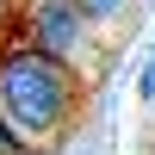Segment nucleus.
Listing matches in <instances>:
<instances>
[{
	"label": "nucleus",
	"mask_w": 155,
	"mask_h": 155,
	"mask_svg": "<svg viewBox=\"0 0 155 155\" xmlns=\"http://www.w3.org/2000/svg\"><path fill=\"white\" fill-rule=\"evenodd\" d=\"M0 6H6V0H0Z\"/></svg>",
	"instance_id": "6"
},
{
	"label": "nucleus",
	"mask_w": 155,
	"mask_h": 155,
	"mask_svg": "<svg viewBox=\"0 0 155 155\" xmlns=\"http://www.w3.org/2000/svg\"><path fill=\"white\" fill-rule=\"evenodd\" d=\"M118 6H124V0H81L87 19H118Z\"/></svg>",
	"instance_id": "4"
},
{
	"label": "nucleus",
	"mask_w": 155,
	"mask_h": 155,
	"mask_svg": "<svg viewBox=\"0 0 155 155\" xmlns=\"http://www.w3.org/2000/svg\"><path fill=\"white\" fill-rule=\"evenodd\" d=\"M74 99H81V87L62 56H50L37 44H19L0 56V112L12 118V130L25 143H50L74 118Z\"/></svg>",
	"instance_id": "1"
},
{
	"label": "nucleus",
	"mask_w": 155,
	"mask_h": 155,
	"mask_svg": "<svg viewBox=\"0 0 155 155\" xmlns=\"http://www.w3.org/2000/svg\"><path fill=\"white\" fill-rule=\"evenodd\" d=\"M87 25H93V19L81 12V0H37L31 19H25V31H31V44H37V50H50V56L68 62L74 50H81Z\"/></svg>",
	"instance_id": "2"
},
{
	"label": "nucleus",
	"mask_w": 155,
	"mask_h": 155,
	"mask_svg": "<svg viewBox=\"0 0 155 155\" xmlns=\"http://www.w3.org/2000/svg\"><path fill=\"white\" fill-rule=\"evenodd\" d=\"M143 99H155V56H149V68H143Z\"/></svg>",
	"instance_id": "5"
},
{
	"label": "nucleus",
	"mask_w": 155,
	"mask_h": 155,
	"mask_svg": "<svg viewBox=\"0 0 155 155\" xmlns=\"http://www.w3.org/2000/svg\"><path fill=\"white\" fill-rule=\"evenodd\" d=\"M0 155H31V143L12 130V118H6V112H0Z\"/></svg>",
	"instance_id": "3"
}]
</instances>
